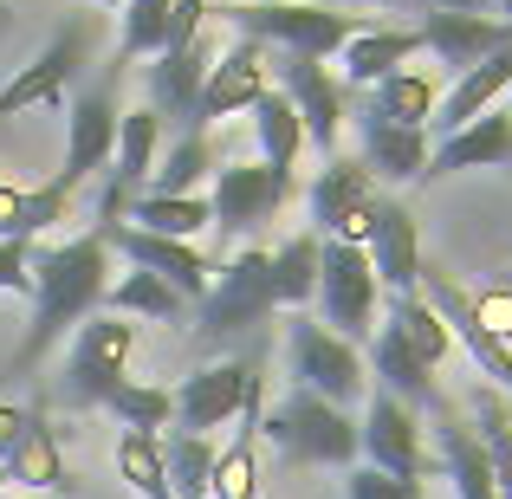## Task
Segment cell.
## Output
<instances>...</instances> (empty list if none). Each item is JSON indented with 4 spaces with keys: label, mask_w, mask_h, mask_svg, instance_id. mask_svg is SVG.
<instances>
[{
    "label": "cell",
    "mask_w": 512,
    "mask_h": 499,
    "mask_svg": "<svg viewBox=\"0 0 512 499\" xmlns=\"http://www.w3.org/2000/svg\"><path fill=\"white\" fill-rule=\"evenodd\" d=\"M111 292V240L91 234L65 240V247H33V325H26L13 370H33L65 331H78Z\"/></svg>",
    "instance_id": "6da1fadb"
},
{
    "label": "cell",
    "mask_w": 512,
    "mask_h": 499,
    "mask_svg": "<svg viewBox=\"0 0 512 499\" xmlns=\"http://www.w3.org/2000/svg\"><path fill=\"white\" fill-rule=\"evenodd\" d=\"M227 20H234V33L260 39V46H286L299 59H325V65L363 33L357 13L325 7V0H247V7H227Z\"/></svg>",
    "instance_id": "7a4b0ae2"
},
{
    "label": "cell",
    "mask_w": 512,
    "mask_h": 499,
    "mask_svg": "<svg viewBox=\"0 0 512 499\" xmlns=\"http://www.w3.org/2000/svg\"><path fill=\"white\" fill-rule=\"evenodd\" d=\"M260 435L305 467H357V454H363V428L350 422V409L312 396V389H292L279 409H266Z\"/></svg>",
    "instance_id": "3957f363"
},
{
    "label": "cell",
    "mask_w": 512,
    "mask_h": 499,
    "mask_svg": "<svg viewBox=\"0 0 512 499\" xmlns=\"http://www.w3.org/2000/svg\"><path fill=\"white\" fill-rule=\"evenodd\" d=\"M273 312H279V299H273V253L247 247L227 266H214L208 292H201V305H195V331L208 337V344H227V337L260 331Z\"/></svg>",
    "instance_id": "277c9868"
},
{
    "label": "cell",
    "mask_w": 512,
    "mask_h": 499,
    "mask_svg": "<svg viewBox=\"0 0 512 499\" xmlns=\"http://www.w3.org/2000/svg\"><path fill=\"white\" fill-rule=\"evenodd\" d=\"M318 312H325V331L350 337L357 350L376 337L383 286H376V266L363 253V240H318Z\"/></svg>",
    "instance_id": "5b68a950"
},
{
    "label": "cell",
    "mask_w": 512,
    "mask_h": 499,
    "mask_svg": "<svg viewBox=\"0 0 512 499\" xmlns=\"http://www.w3.org/2000/svg\"><path fill=\"white\" fill-rule=\"evenodd\" d=\"M201 20H208V0H175L169 46L150 65V111L163 124H188V130H195V104H201V85H208V65H214Z\"/></svg>",
    "instance_id": "8992f818"
},
{
    "label": "cell",
    "mask_w": 512,
    "mask_h": 499,
    "mask_svg": "<svg viewBox=\"0 0 512 499\" xmlns=\"http://www.w3.org/2000/svg\"><path fill=\"white\" fill-rule=\"evenodd\" d=\"M286 363H292V376H299V389L338 402V409L370 396V363H363V350L338 331L312 325L305 312L292 318V331H286Z\"/></svg>",
    "instance_id": "52a82bcc"
},
{
    "label": "cell",
    "mask_w": 512,
    "mask_h": 499,
    "mask_svg": "<svg viewBox=\"0 0 512 499\" xmlns=\"http://www.w3.org/2000/svg\"><path fill=\"white\" fill-rule=\"evenodd\" d=\"M137 350V325L117 312H91L85 325L72 331V357H65V396L78 409H104L117 383H124V363Z\"/></svg>",
    "instance_id": "ba28073f"
},
{
    "label": "cell",
    "mask_w": 512,
    "mask_h": 499,
    "mask_svg": "<svg viewBox=\"0 0 512 499\" xmlns=\"http://www.w3.org/2000/svg\"><path fill=\"white\" fill-rule=\"evenodd\" d=\"M260 389H266V383H260V363H247V357L208 363V370H195L182 389H175V422H169V428L214 435V428H227L253 396H260Z\"/></svg>",
    "instance_id": "9c48e42d"
},
{
    "label": "cell",
    "mask_w": 512,
    "mask_h": 499,
    "mask_svg": "<svg viewBox=\"0 0 512 499\" xmlns=\"http://www.w3.org/2000/svg\"><path fill=\"white\" fill-rule=\"evenodd\" d=\"M279 91H286L292 111H299L305 143L331 163V156H338V137H344V117H350L344 78L331 72L325 59H299V52H286V65H279Z\"/></svg>",
    "instance_id": "30bf717a"
},
{
    "label": "cell",
    "mask_w": 512,
    "mask_h": 499,
    "mask_svg": "<svg viewBox=\"0 0 512 499\" xmlns=\"http://www.w3.org/2000/svg\"><path fill=\"white\" fill-rule=\"evenodd\" d=\"M98 234L111 240V253H124L137 273H156L163 286H175L188 305H201V292H208V279H214V266H208V253L195 247V240H169V234H143V227H130V221H98Z\"/></svg>",
    "instance_id": "8fae6325"
},
{
    "label": "cell",
    "mask_w": 512,
    "mask_h": 499,
    "mask_svg": "<svg viewBox=\"0 0 512 499\" xmlns=\"http://www.w3.org/2000/svg\"><path fill=\"white\" fill-rule=\"evenodd\" d=\"M363 253H370L376 266V286L389 292V299H409L415 286H422V234H415V214L402 208V201H370V214H363Z\"/></svg>",
    "instance_id": "7c38bea8"
},
{
    "label": "cell",
    "mask_w": 512,
    "mask_h": 499,
    "mask_svg": "<svg viewBox=\"0 0 512 499\" xmlns=\"http://www.w3.org/2000/svg\"><path fill=\"white\" fill-rule=\"evenodd\" d=\"M156 150H163V117L150 104H137L130 117H117V150H111V169H104V195H98V221H124L130 201L143 195L156 169Z\"/></svg>",
    "instance_id": "4fadbf2b"
},
{
    "label": "cell",
    "mask_w": 512,
    "mask_h": 499,
    "mask_svg": "<svg viewBox=\"0 0 512 499\" xmlns=\"http://www.w3.org/2000/svg\"><path fill=\"white\" fill-rule=\"evenodd\" d=\"M111 150H117V104H111V85L72 98V124H65V163L52 169V188L78 195L91 175L111 169Z\"/></svg>",
    "instance_id": "5bb4252c"
},
{
    "label": "cell",
    "mask_w": 512,
    "mask_h": 499,
    "mask_svg": "<svg viewBox=\"0 0 512 499\" xmlns=\"http://www.w3.org/2000/svg\"><path fill=\"white\" fill-rule=\"evenodd\" d=\"M363 467H383L396 480H428L435 461L422 454V428H415V409H402L389 389H376L370 409H363Z\"/></svg>",
    "instance_id": "9a60e30c"
},
{
    "label": "cell",
    "mask_w": 512,
    "mask_h": 499,
    "mask_svg": "<svg viewBox=\"0 0 512 499\" xmlns=\"http://www.w3.org/2000/svg\"><path fill=\"white\" fill-rule=\"evenodd\" d=\"M376 175L357 163V156H331L325 169H318V182H312V195H305V214H312V234L318 240H357L363 234V214H370V201H376Z\"/></svg>",
    "instance_id": "2e32d148"
},
{
    "label": "cell",
    "mask_w": 512,
    "mask_h": 499,
    "mask_svg": "<svg viewBox=\"0 0 512 499\" xmlns=\"http://www.w3.org/2000/svg\"><path fill=\"white\" fill-rule=\"evenodd\" d=\"M292 182L286 175H273L266 163H240V169H214V227L221 234H253V227H266L279 208H286Z\"/></svg>",
    "instance_id": "e0dca14e"
},
{
    "label": "cell",
    "mask_w": 512,
    "mask_h": 499,
    "mask_svg": "<svg viewBox=\"0 0 512 499\" xmlns=\"http://www.w3.org/2000/svg\"><path fill=\"white\" fill-rule=\"evenodd\" d=\"M266 91V46L247 33H234V46L208 65V85H201V104H195V130L221 124L234 111H253V98Z\"/></svg>",
    "instance_id": "ac0fdd59"
},
{
    "label": "cell",
    "mask_w": 512,
    "mask_h": 499,
    "mask_svg": "<svg viewBox=\"0 0 512 499\" xmlns=\"http://www.w3.org/2000/svg\"><path fill=\"white\" fill-rule=\"evenodd\" d=\"M78 65H85V33H78V26H65V33L52 39L33 65H20V72L0 85V124H7V117L39 111V104H59L65 85L78 78Z\"/></svg>",
    "instance_id": "d6986e66"
},
{
    "label": "cell",
    "mask_w": 512,
    "mask_h": 499,
    "mask_svg": "<svg viewBox=\"0 0 512 499\" xmlns=\"http://www.w3.org/2000/svg\"><path fill=\"white\" fill-rule=\"evenodd\" d=\"M422 52H435L441 65H454V72H467V65L493 59V52L512 46V20H493V13H422Z\"/></svg>",
    "instance_id": "ffe728a7"
},
{
    "label": "cell",
    "mask_w": 512,
    "mask_h": 499,
    "mask_svg": "<svg viewBox=\"0 0 512 499\" xmlns=\"http://www.w3.org/2000/svg\"><path fill=\"white\" fill-rule=\"evenodd\" d=\"M363 363H370V383L389 389L402 409H428V402H435V363L415 357L409 337L396 325H376V337L363 344Z\"/></svg>",
    "instance_id": "44dd1931"
},
{
    "label": "cell",
    "mask_w": 512,
    "mask_h": 499,
    "mask_svg": "<svg viewBox=\"0 0 512 499\" xmlns=\"http://www.w3.org/2000/svg\"><path fill=\"white\" fill-rule=\"evenodd\" d=\"M500 163H512V117L487 111V117L461 124L454 137H441L435 150H428L422 182H441V175H454V169H500Z\"/></svg>",
    "instance_id": "7402d4cb"
},
{
    "label": "cell",
    "mask_w": 512,
    "mask_h": 499,
    "mask_svg": "<svg viewBox=\"0 0 512 499\" xmlns=\"http://www.w3.org/2000/svg\"><path fill=\"white\" fill-rule=\"evenodd\" d=\"M512 91V46L506 52H493V59H480V65H467L461 78H454V91L435 104V117L428 124L441 130V137H454L461 124H474V117H487L493 104H500Z\"/></svg>",
    "instance_id": "603a6c76"
},
{
    "label": "cell",
    "mask_w": 512,
    "mask_h": 499,
    "mask_svg": "<svg viewBox=\"0 0 512 499\" xmlns=\"http://www.w3.org/2000/svg\"><path fill=\"white\" fill-rule=\"evenodd\" d=\"M357 117V137H363V156L357 163L370 175H383V182H422L428 169V130H409V124H383V117Z\"/></svg>",
    "instance_id": "cb8c5ba5"
},
{
    "label": "cell",
    "mask_w": 512,
    "mask_h": 499,
    "mask_svg": "<svg viewBox=\"0 0 512 499\" xmlns=\"http://www.w3.org/2000/svg\"><path fill=\"white\" fill-rule=\"evenodd\" d=\"M0 467H7L13 487H33V493H65V487H72V467H65V448H59V435H52L46 409H33L26 435L13 441V454Z\"/></svg>",
    "instance_id": "d4e9b609"
},
{
    "label": "cell",
    "mask_w": 512,
    "mask_h": 499,
    "mask_svg": "<svg viewBox=\"0 0 512 499\" xmlns=\"http://www.w3.org/2000/svg\"><path fill=\"white\" fill-rule=\"evenodd\" d=\"M415 52H422V33H415V26H363L338 52V65L350 72V91H363V85H376V78L402 72Z\"/></svg>",
    "instance_id": "484cf974"
},
{
    "label": "cell",
    "mask_w": 512,
    "mask_h": 499,
    "mask_svg": "<svg viewBox=\"0 0 512 499\" xmlns=\"http://www.w3.org/2000/svg\"><path fill=\"white\" fill-rule=\"evenodd\" d=\"M344 91H350V85H344ZM350 111L383 117V124L428 130V117H435V85H428L422 72H389V78H376V85L350 91Z\"/></svg>",
    "instance_id": "4316f807"
},
{
    "label": "cell",
    "mask_w": 512,
    "mask_h": 499,
    "mask_svg": "<svg viewBox=\"0 0 512 499\" xmlns=\"http://www.w3.org/2000/svg\"><path fill=\"white\" fill-rule=\"evenodd\" d=\"M253 137H260V163L292 182V163H299V150H305V124H299L286 91L266 85L260 98H253Z\"/></svg>",
    "instance_id": "83f0119b"
},
{
    "label": "cell",
    "mask_w": 512,
    "mask_h": 499,
    "mask_svg": "<svg viewBox=\"0 0 512 499\" xmlns=\"http://www.w3.org/2000/svg\"><path fill=\"white\" fill-rule=\"evenodd\" d=\"M441 474L454 480V499H500L493 461H487V448H480V435L467 422L441 428Z\"/></svg>",
    "instance_id": "f1b7e54d"
},
{
    "label": "cell",
    "mask_w": 512,
    "mask_h": 499,
    "mask_svg": "<svg viewBox=\"0 0 512 499\" xmlns=\"http://www.w3.org/2000/svg\"><path fill=\"white\" fill-rule=\"evenodd\" d=\"M124 221H130V227H143V234L195 240L201 227H214V208H208V195H156V188H143V195L130 201Z\"/></svg>",
    "instance_id": "f546056e"
},
{
    "label": "cell",
    "mask_w": 512,
    "mask_h": 499,
    "mask_svg": "<svg viewBox=\"0 0 512 499\" xmlns=\"http://www.w3.org/2000/svg\"><path fill=\"white\" fill-rule=\"evenodd\" d=\"M104 305H111L117 318H130V325H137V318H150V325H175V318L188 312V299H182V292L163 286L156 273H137V266H130L124 279H111Z\"/></svg>",
    "instance_id": "4dcf8cb0"
},
{
    "label": "cell",
    "mask_w": 512,
    "mask_h": 499,
    "mask_svg": "<svg viewBox=\"0 0 512 499\" xmlns=\"http://www.w3.org/2000/svg\"><path fill=\"white\" fill-rule=\"evenodd\" d=\"M214 441L208 435H188V428H169L163 435V467H169V493L175 499H208L214 480Z\"/></svg>",
    "instance_id": "1f68e13d"
},
{
    "label": "cell",
    "mask_w": 512,
    "mask_h": 499,
    "mask_svg": "<svg viewBox=\"0 0 512 499\" xmlns=\"http://www.w3.org/2000/svg\"><path fill=\"white\" fill-rule=\"evenodd\" d=\"M273 299L286 312H305L318 299V234H292L286 247H273Z\"/></svg>",
    "instance_id": "d6a6232c"
},
{
    "label": "cell",
    "mask_w": 512,
    "mask_h": 499,
    "mask_svg": "<svg viewBox=\"0 0 512 499\" xmlns=\"http://www.w3.org/2000/svg\"><path fill=\"white\" fill-rule=\"evenodd\" d=\"M104 409L124 422V435H163L175 422V389H156V383H117L111 396H104Z\"/></svg>",
    "instance_id": "836d02e7"
},
{
    "label": "cell",
    "mask_w": 512,
    "mask_h": 499,
    "mask_svg": "<svg viewBox=\"0 0 512 499\" xmlns=\"http://www.w3.org/2000/svg\"><path fill=\"white\" fill-rule=\"evenodd\" d=\"M389 325H396L402 337H409V350L422 363H448L454 357V337H448V325H441V312L422 299V292H409V299H389Z\"/></svg>",
    "instance_id": "e575fe53"
},
{
    "label": "cell",
    "mask_w": 512,
    "mask_h": 499,
    "mask_svg": "<svg viewBox=\"0 0 512 499\" xmlns=\"http://www.w3.org/2000/svg\"><path fill=\"white\" fill-rule=\"evenodd\" d=\"M474 435L493 461V480H500V499H512V402L500 389H480L474 396Z\"/></svg>",
    "instance_id": "d590c367"
},
{
    "label": "cell",
    "mask_w": 512,
    "mask_h": 499,
    "mask_svg": "<svg viewBox=\"0 0 512 499\" xmlns=\"http://www.w3.org/2000/svg\"><path fill=\"white\" fill-rule=\"evenodd\" d=\"M169 20H175V0H124V33H117V65L143 59V52H163V46H169Z\"/></svg>",
    "instance_id": "8d00e7d4"
},
{
    "label": "cell",
    "mask_w": 512,
    "mask_h": 499,
    "mask_svg": "<svg viewBox=\"0 0 512 499\" xmlns=\"http://www.w3.org/2000/svg\"><path fill=\"white\" fill-rule=\"evenodd\" d=\"M117 474L130 493L143 499H175L169 493V467H163V435H124L117 441Z\"/></svg>",
    "instance_id": "74e56055"
},
{
    "label": "cell",
    "mask_w": 512,
    "mask_h": 499,
    "mask_svg": "<svg viewBox=\"0 0 512 499\" xmlns=\"http://www.w3.org/2000/svg\"><path fill=\"white\" fill-rule=\"evenodd\" d=\"M253 441H260V428H240V435L214 454L208 499H253V493H260V461H253Z\"/></svg>",
    "instance_id": "f35d334b"
},
{
    "label": "cell",
    "mask_w": 512,
    "mask_h": 499,
    "mask_svg": "<svg viewBox=\"0 0 512 499\" xmlns=\"http://www.w3.org/2000/svg\"><path fill=\"white\" fill-rule=\"evenodd\" d=\"M150 175H156L150 182L156 195H201V182H208V143H201V130H188Z\"/></svg>",
    "instance_id": "ab89813d"
},
{
    "label": "cell",
    "mask_w": 512,
    "mask_h": 499,
    "mask_svg": "<svg viewBox=\"0 0 512 499\" xmlns=\"http://www.w3.org/2000/svg\"><path fill=\"white\" fill-rule=\"evenodd\" d=\"M344 493L350 499H428L422 480H396V474H383V467H350Z\"/></svg>",
    "instance_id": "60d3db41"
},
{
    "label": "cell",
    "mask_w": 512,
    "mask_h": 499,
    "mask_svg": "<svg viewBox=\"0 0 512 499\" xmlns=\"http://www.w3.org/2000/svg\"><path fill=\"white\" fill-rule=\"evenodd\" d=\"M33 247H39V240L0 234V292H13V299H33Z\"/></svg>",
    "instance_id": "b9f144b4"
},
{
    "label": "cell",
    "mask_w": 512,
    "mask_h": 499,
    "mask_svg": "<svg viewBox=\"0 0 512 499\" xmlns=\"http://www.w3.org/2000/svg\"><path fill=\"white\" fill-rule=\"evenodd\" d=\"M26 422H33V409H20V402H0V461H7L13 441L26 435Z\"/></svg>",
    "instance_id": "7bdbcfd3"
},
{
    "label": "cell",
    "mask_w": 512,
    "mask_h": 499,
    "mask_svg": "<svg viewBox=\"0 0 512 499\" xmlns=\"http://www.w3.org/2000/svg\"><path fill=\"white\" fill-rule=\"evenodd\" d=\"M487 13V0H422V13Z\"/></svg>",
    "instance_id": "ee69618b"
},
{
    "label": "cell",
    "mask_w": 512,
    "mask_h": 499,
    "mask_svg": "<svg viewBox=\"0 0 512 499\" xmlns=\"http://www.w3.org/2000/svg\"><path fill=\"white\" fill-rule=\"evenodd\" d=\"M325 7H344V0H325ZM350 7H422V0H350Z\"/></svg>",
    "instance_id": "f6af8a7d"
},
{
    "label": "cell",
    "mask_w": 512,
    "mask_h": 499,
    "mask_svg": "<svg viewBox=\"0 0 512 499\" xmlns=\"http://www.w3.org/2000/svg\"><path fill=\"white\" fill-rule=\"evenodd\" d=\"M493 292H506V299H512V273H506V279H500V286H493Z\"/></svg>",
    "instance_id": "bcb514c9"
},
{
    "label": "cell",
    "mask_w": 512,
    "mask_h": 499,
    "mask_svg": "<svg viewBox=\"0 0 512 499\" xmlns=\"http://www.w3.org/2000/svg\"><path fill=\"white\" fill-rule=\"evenodd\" d=\"M85 7H124V0H85Z\"/></svg>",
    "instance_id": "7dc6e473"
},
{
    "label": "cell",
    "mask_w": 512,
    "mask_h": 499,
    "mask_svg": "<svg viewBox=\"0 0 512 499\" xmlns=\"http://www.w3.org/2000/svg\"><path fill=\"white\" fill-rule=\"evenodd\" d=\"M0 195H7V169H0Z\"/></svg>",
    "instance_id": "c3c4849f"
},
{
    "label": "cell",
    "mask_w": 512,
    "mask_h": 499,
    "mask_svg": "<svg viewBox=\"0 0 512 499\" xmlns=\"http://www.w3.org/2000/svg\"><path fill=\"white\" fill-rule=\"evenodd\" d=\"M487 7H512V0H487Z\"/></svg>",
    "instance_id": "681fc988"
}]
</instances>
